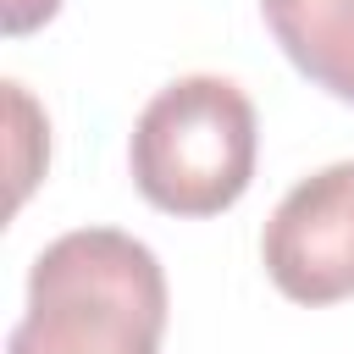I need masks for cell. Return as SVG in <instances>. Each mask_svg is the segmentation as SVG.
Here are the masks:
<instances>
[{"mask_svg": "<svg viewBox=\"0 0 354 354\" xmlns=\"http://www.w3.org/2000/svg\"><path fill=\"white\" fill-rule=\"evenodd\" d=\"M260 122L232 77L194 72L166 83L133 122L127 166L166 216H221L254 183Z\"/></svg>", "mask_w": 354, "mask_h": 354, "instance_id": "obj_2", "label": "cell"}, {"mask_svg": "<svg viewBox=\"0 0 354 354\" xmlns=\"http://www.w3.org/2000/svg\"><path fill=\"white\" fill-rule=\"evenodd\" d=\"M6 105H11V205L28 199V188L39 183L44 160H50V127L39 116V105L28 100L22 83H6Z\"/></svg>", "mask_w": 354, "mask_h": 354, "instance_id": "obj_5", "label": "cell"}, {"mask_svg": "<svg viewBox=\"0 0 354 354\" xmlns=\"http://www.w3.org/2000/svg\"><path fill=\"white\" fill-rule=\"evenodd\" d=\"M260 17L315 88L354 105V0H260Z\"/></svg>", "mask_w": 354, "mask_h": 354, "instance_id": "obj_4", "label": "cell"}, {"mask_svg": "<svg viewBox=\"0 0 354 354\" xmlns=\"http://www.w3.org/2000/svg\"><path fill=\"white\" fill-rule=\"evenodd\" d=\"M0 11H6V33L22 39V33L44 28V22L61 11V0H0Z\"/></svg>", "mask_w": 354, "mask_h": 354, "instance_id": "obj_6", "label": "cell"}, {"mask_svg": "<svg viewBox=\"0 0 354 354\" xmlns=\"http://www.w3.org/2000/svg\"><path fill=\"white\" fill-rule=\"evenodd\" d=\"M260 260L293 304H337L354 293V160H332L277 199Z\"/></svg>", "mask_w": 354, "mask_h": 354, "instance_id": "obj_3", "label": "cell"}, {"mask_svg": "<svg viewBox=\"0 0 354 354\" xmlns=\"http://www.w3.org/2000/svg\"><path fill=\"white\" fill-rule=\"evenodd\" d=\"M166 304L149 243L122 227H72L39 249L6 354H160Z\"/></svg>", "mask_w": 354, "mask_h": 354, "instance_id": "obj_1", "label": "cell"}]
</instances>
